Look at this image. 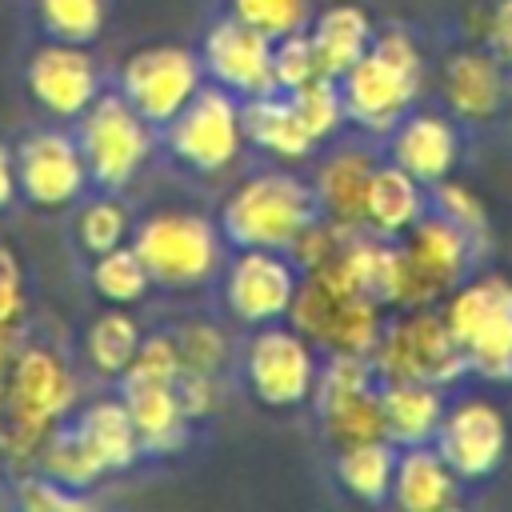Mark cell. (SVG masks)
<instances>
[{
  "instance_id": "cell-14",
  "label": "cell",
  "mask_w": 512,
  "mask_h": 512,
  "mask_svg": "<svg viewBox=\"0 0 512 512\" xmlns=\"http://www.w3.org/2000/svg\"><path fill=\"white\" fill-rule=\"evenodd\" d=\"M300 292V268L288 252L276 248H236V256L220 268V296L232 320L260 328L276 324L292 312Z\"/></svg>"
},
{
  "instance_id": "cell-34",
  "label": "cell",
  "mask_w": 512,
  "mask_h": 512,
  "mask_svg": "<svg viewBox=\"0 0 512 512\" xmlns=\"http://www.w3.org/2000/svg\"><path fill=\"white\" fill-rule=\"evenodd\" d=\"M128 232H132V216H128V208L116 196H96L76 216V244L88 256H100V252L120 248L128 240Z\"/></svg>"
},
{
  "instance_id": "cell-26",
  "label": "cell",
  "mask_w": 512,
  "mask_h": 512,
  "mask_svg": "<svg viewBox=\"0 0 512 512\" xmlns=\"http://www.w3.org/2000/svg\"><path fill=\"white\" fill-rule=\"evenodd\" d=\"M240 116H244V140L276 160L296 164L316 152V140L304 132L300 116L292 112L288 92H264V96L240 100Z\"/></svg>"
},
{
  "instance_id": "cell-23",
  "label": "cell",
  "mask_w": 512,
  "mask_h": 512,
  "mask_svg": "<svg viewBox=\"0 0 512 512\" xmlns=\"http://www.w3.org/2000/svg\"><path fill=\"white\" fill-rule=\"evenodd\" d=\"M68 424H72L76 440L84 444V452L92 456V464H96L100 476H112V472L132 468L140 460V452H144L124 400H96V404H88Z\"/></svg>"
},
{
  "instance_id": "cell-22",
  "label": "cell",
  "mask_w": 512,
  "mask_h": 512,
  "mask_svg": "<svg viewBox=\"0 0 512 512\" xmlns=\"http://www.w3.org/2000/svg\"><path fill=\"white\" fill-rule=\"evenodd\" d=\"M448 404V388L424 384V380H380V412H384V436L396 448L432 444L440 416Z\"/></svg>"
},
{
  "instance_id": "cell-43",
  "label": "cell",
  "mask_w": 512,
  "mask_h": 512,
  "mask_svg": "<svg viewBox=\"0 0 512 512\" xmlns=\"http://www.w3.org/2000/svg\"><path fill=\"white\" fill-rule=\"evenodd\" d=\"M480 44L512 72V0H492L480 28Z\"/></svg>"
},
{
  "instance_id": "cell-39",
  "label": "cell",
  "mask_w": 512,
  "mask_h": 512,
  "mask_svg": "<svg viewBox=\"0 0 512 512\" xmlns=\"http://www.w3.org/2000/svg\"><path fill=\"white\" fill-rule=\"evenodd\" d=\"M12 496H16V504L24 512H84V508H92V500L80 488H68L60 480L44 476L40 468L36 472H24L16 480V492Z\"/></svg>"
},
{
  "instance_id": "cell-29",
  "label": "cell",
  "mask_w": 512,
  "mask_h": 512,
  "mask_svg": "<svg viewBox=\"0 0 512 512\" xmlns=\"http://www.w3.org/2000/svg\"><path fill=\"white\" fill-rule=\"evenodd\" d=\"M120 400L136 424L144 452H176L188 432V416L176 400V384L168 388H120Z\"/></svg>"
},
{
  "instance_id": "cell-20",
  "label": "cell",
  "mask_w": 512,
  "mask_h": 512,
  "mask_svg": "<svg viewBox=\"0 0 512 512\" xmlns=\"http://www.w3.org/2000/svg\"><path fill=\"white\" fill-rule=\"evenodd\" d=\"M28 92L56 120H80V112L100 96V68L88 44L48 40L28 56Z\"/></svg>"
},
{
  "instance_id": "cell-40",
  "label": "cell",
  "mask_w": 512,
  "mask_h": 512,
  "mask_svg": "<svg viewBox=\"0 0 512 512\" xmlns=\"http://www.w3.org/2000/svg\"><path fill=\"white\" fill-rule=\"evenodd\" d=\"M172 340H176V348H180V364H184V368L216 372L220 360H224V336H220L212 324H184Z\"/></svg>"
},
{
  "instance_id": "cell-24",
  "label": "cell",
  "mask_w": 512,
  "mask_h": 512,
  "mask_svg": "<svg viewBox=\"0 0 512 512\" xmlns=\"http://www.w3.org/2000/svg\"><path fill=\"white\" fill-rule=\"evenodd\" d=\"M424 212H428V188L392 160L376 164L364 196V228L384 240H400Z\"/></svg>"
},
{
  "instance_id": "cell-41",
  "label": "cell",
  "mask_w": 512,
  "mask_h": 512,
  "mask_svg": "<svg viewBox=\"0 0 512 512\" xmlns=\"http://www.w3.org/2000/svg\"><path fill=\"white\" fill-rule=\"evenodd\" d=\"M28 296H24V268L8 244H0V332L24 328Z\"/></svg>"
},
{
  "instance_id": "cell-4",
  "label": "cell",
  "mask_w": 512,
  "mask_h": 512,
  "mask_svg": "<svg viewBox=\"0 0 512 512\" xmlns=\"http://www.w3.org/2000/svg\"><path fill=\"white\" fill-rule=\"evenodd\" d=\"M288 320L324 352H372L384 328V304L372 300L340 264V252L300 272V292Z\"/></svg>"
},
{
  "instance_id": "cell-38",
  "label": "cell",
  "mask_w": 512,
  "mask_h": 512,
  "mask_svg": "<svg viewBox=\"0 0 512 512\" xmlns=\"http://www.w3.org/2000/svg\"><path fill=\"white\" fill-rule=\"evenodd\" d=\"M316 76H324V72L316 64V48L308 40V28L272 40V80H276V92H292V88H300V84H308Z\"/></svg>"
},
{
  "instance_id": "cell-27",
  "label": "cell",
  "mask_w": 512,
  "mask_h": 512,
  "mask_svg": "<svg viewBox=\"0 0 512 512\" xmlns=\"http://www.w3.org/2000/svg\"><path fill=\"white\" fill-rule=\"evenodd\" d=\"M376 24L360 4H328L308 24V40L316 48V64L324 76L340 80L372 44Z\"/></svg>"
},
{
  "instance_id": "cell-15",
  "label": "cell",
  "mask_w": 512,
  "mask_h": 512,
  "mask_svg": "<svg viewBox=\"0 0 512 512\" xmlns=\"http://www.w3.org/2000/svg\"><path fill=\"white\" fill-rule=\"evenodd\" d=\"M204 84L200 52L180 44H148L120 68V96L152 124L164 128Z\"/></svg>"
},
{
  "instance_id": "cell-13",
  "label": "cell",
  "mask_w": 512,
  "mask_h": 512,
  "mask_svg": "<svg viewBox=\"0 0 512 512\" xmlns=\"http://www.w3.org/2000/svg\"><path fill=\"white\" fill-rule=\"evenodd\" d=\"M320 376L316 344L296 324H260L244 344V380L264 408H300Z\"/></svg>"
},
{
  "instance_id": "cell-7",
  "label": "cell",
  "mask_w": 512,
  "mask_h": 512,
  "mask_svg": "<svg viewBox=\"0 0 512 512\" xmlns=\"http://www.w3.org/2000/svg\"><path fill=\"white\" fill-rule=\"evenodd\" d=\"M132 248L160 288H200L224 268L220 224L204 212L164 208L132 228Z\"/></svg>"
},
{
  "instance_id": "cell-5",
  "label": "cell",
  "mask_w": 512,
  "mask_h": 512,
  "mask_svg": "<svg viewBox=\"0 0 512 512\" xmlns=\"http://www.w3.org/2000/svg\"><path fill=\"white\" fill-rule=\"evenodd\" d=\"M440 316L456 336L468 376L512 384V280L472 272L440 300Z\"/></svg>"
},
{
  "instance_id": "cell-35",
  "label": "cell",
  "mask_w": 512,
  "mask_h": 512,
  "mask_svg": "<svg viewBox=\"0 0 512 512\" xmlns=\"http://www.w3.org/2000/svg\"><path fill=\"white\" fill-rule=\"evenodd\" d=\"M184 372L180 348L172 336H144L132 364L120 372V388H168Z\"/></svg>"
},
{
  "instance_id": "cell-36",
  "label": "cell",
  "mask_w": 512,
  "mask_h": 512,
  "mask_svg": "<svg viewBox=\"0 0 512 512\" xmlns=\"http://www.w3.org/2000/svg\"><path fill=\"white\" fill-rule=\"evenodd\" d=\"M228 8H232L236 20L264 32L268 40L304 32L312 24V4L308 0H228Z\"/></svg>"
},
{
  "instance_id": "cell-42",
  "label": "cell",
  "mask_w": 512,
  "mask_h": 512,
  "mask_svg": "<svg viewBox=\"0 0 512 512\" xmlns=\"http://www.w3.org/2000/svg\"><path fill=\"white\" fill-rule=\"evenodd\" d=\"M176 400L184 408L188 420H204L216 412L220 404V384H216V372H196V368H184L180 380H176Z\"/></svg>"
},
{
  "instance_id": "cell-17",
  "label": "cell",
  "mask_w": 512,
  "mask_h": 512,
  "mask_svg": "<svg viewBox=\"0 0 512 512\" xmlns=\"http://www.w3.org/2000/svg\"><path fill=\"white\" fill-rule=\"evenodd\" d=\"M512 72L484 48V44H464L444 56L440 64V104L452 120L464 128H484L500 120L512 96Z\"/></svg>"
},
{
  "instance_id": "cell-19",
  "label": "cell",
  "mask_w": 512,
  "mask_h": 512,
  "mask_svg": "<svg viewBox=\"0 0 512 512\" xmlns=\"http://www.w3.org/2000/svg\"><path fill=\"white\" fill-rule=\"evenodd\" d=\"M384 156L416 176L424 188H432L456 172L464 156V124L452 120L444 108H412L384 136Z\"/></svg>"
},
{
  "instance_id": "cell-44",
  "label": "cell",
  "mask_w": 512,
  "mask_h": 512,
  "mask_svg": "<svg viewBox=\"0 0 512 512\" xmlns=\"http://www.w3.org/2000/svg\"><path fill=\"white\" fill-rule=\"evenodd\" d=\"M20 196V180H16V148H8L0 140V212L12 208V200Z\"/></svg>"
},
{
  "instance_id": "cell-18",
  "label": "cell",
  "mask_w": 512,
  "mask_h": 512,
  "mask_svg": "<svg viewBox=\"0 0 512 512\" xmlns=\"http://www.w3.org/2000/svg\"><path fill=\"white\" fill-rule=\"evenodd\" d=\"M200 64L204 76L220 88H228L240 100L276 92L272 80V40L256 28H248L244 20H236L232 12L224 20H216L200 44Z\"/></svg>"
},
{
  "instance_id": "cell-21",
  "label": "cell",
  "mask_w": 512,
  "mask_h": 512,
  "mask_svg": "<svg viewBox=\"0 0 512 512\" xmlns=\"http://www.w3.org/2000/svg\"><path fill=\"white\" fill-rule=\"evenodd\" d=\"M388 504L404 512H448L464 504V480L448 468L436 444H412V448H400L396 456Z\"/></svg>"
},
{
  "instance_id": "cell-32",
  "label": "cell",
  "mask_w": 512,
  "mask_h": 512,
  "mask_svg": "<svg viewBox=\"0 0 512 512\" xmlns=\"http://www.w3.org/2000/svg\"><path fill=\"white\" fill-rule=\"evenodd\" d=\"M288 100H292V112L300 116L304 132L316 140V148H320L324 140H332V136L348 124V116H344V96H340V84H336L332 76H316V80L292 88Z\"/></svg>"
},
{
  "instance_id": "cell-30",
  "label": "cell",
  "mask_w": 512,
  "mask_h": 512,
  "mask_svg": "<svg viewBox=\"0 0 512 512\" xmlns=\"http://www.w3.org/2000/svg\"><path fill=\"white\" fill-rule=\"evenodd\" d=\"M140 340H144V336H140V324H136L124 308H112V312H100V316L88 324V332H84V352H88V364H92L96 372L120 376V372L132 364Z\"/></svg>"
},
{
  "instance_id": "cell-16",
  "label": "cell",
  "mask_w": 512,
  "mask_h": 512,
  "mask_svg": "<svg viewBox=\"0 0 512 512\" xmlns=\"http://www.w3.org/2000/svg\"><path fill=\"white\" fill-rule=\"evenodd\" d=\"M16 180H20V196L44 212L76 204L92 184L76 136L60 128L28 132L16 144Z\"/></svg>"
},
{
  "instance_id": "cell-3",
  "label": "cell",
  "mask_w": 512,
  "mask_h": 512,
  "mask_svg": "<svg viewBox=\"0 0 512 512\" xmlns=\"http://www.w3.org/2000/svg\"><path fill=\"white\" fill-rule=\"evenodd\" d=\"M316 188L284 168L256 172L240 180L220 204V236L236 248H276L288 252L304 228L320 220Z\"/></svg>"
},
{
  "instance_id": "cell-11",
  "label": "cell",
  "mask_w": 512,
  "mask_h": 512,
  "mask_svg": "<svg viewBox=\"0 0 512 512\" xmlns=\"http://www.w3.org/2000/svg\"><path fill=\"white\" fill-rule=\"evenodd\" d=\"M164 144L168 156L196 176L224 172L248 144L240 96H232L220 84H200V92L164 124Z\"/></svg>"
},
{
  "instance_id": "cell-2",
  "label": "cell",
  "mask_w": 512,
  "mask_h": 512,
  "mask_svg": "<svg viewBox=\"0 0 512 512\" xmlns=\"http://www.w3.org/2000/svg\"><path fill=\"white\" fill-rule=\"evenodd\" d=\"M344 96V116L368 136H388L400 116H408L424 88V52L404 28H384L372 36L368 52L336 80Z\"/></svg>"
},
{
  "instance_id": "cell-28",
  "label": "cell",
  "mask_w": 512,
  "mask_h": 512,
  "mask_svg": "<svg viewBox=\"0 0 512 512\" xmlns=\"http://www.w3.org/2000/svg\"><path fill=\"white\" fill-rule=\"evenodd\" d=\"M396 456L400 448L392 440H360V444H344L336 448V480L340 488L360 500V504H388L392 496V476H396Z\"/></svg>"
},
{
  "instance_id": "cell-45",
  "label": "cell",
  "mask_w": 512,
  "mask_h": 512,
  "mask_svg": "<svg viewBox=\"0 0 512 512\" xmlns=\"http://www.w3.org/2000/svg\"><path fill=\"white\" fill-rule=\"evenodd\" d=\"M16 348H20V328L16 332H0V400H4V384H8V368L16 360Z\"/></svg>"
},
{
  "instance_id": "cell-31",
  "label": "cell",
  "mask_w": 512,
  "mask_h": 512,
  "mask_svg": "<svg viewBox=\"0 0 512 512\" xmlns=\"http://www.w3.org/2000/svg\"><path fill=\"white\" fill-rule=\"evenodd\" d=\"M92 288H96L108 304L128 308V304H136V300L148 296L152 276H148L144 260L136 256V248H132V244H120V248H112V252L92 256Z\"/></svg>"
},
{
  "instance_id": "cell-10",
  "label": "cell",
  "mask_w": 512,
  "mask_h": 512,
  "mask_svg": "<svg viewBox=\"0 0 512 512\" xmlns=\"http://www.w3.org/2000/svg\"><path fill=\"white\" fill-rule=\"evenodd\" d=\"M432 444L448 460V468L464 480V488L488 484L508 464L512 424H508V412L492 396L460 392V396H448Z\"/></svg>"
},
{
  "instance_id": "cell-33",
  "label": "cell",
  "mask_w": 512,
  "mask_h": 512,
  "mask_svg": "<svg viewBox=\"0 0 512 512\" xmlns=\"http://www.w3.org/2000/svg\"><path fill=\"white\" fill-rule=\"evenodd\" d=\"M104 0H36V20L48 40L92 44L104 28Z\"/></svg>"
},
{
  "instance_id": "cell-12",
  "label": "cell",
  "mask_w": 512,
  "mask_h": 512,
  "mask_svg": "<svg viewBox=\"0 0 512 512\" xmlns=\"http://www.w3.org/2000/svg\"><path fill=\"white\" fill-rule=\"evenodd\" d=\"M312 404H316V416L324 424V436L336 448L384 436L380 376H376L368 352H332V356H324Z\"/></svg>"
},
{
  "instance_id": "cell-8",
  "label": "cell",
  "mask_w": 512,
  "mask_h": 512,
  "mask_svg": "<svg viewBox=\"0 0 512 512\" xmlns=\"http://www.w3.org/2000/svg\"><path fill=\"white\" fill-rule=\"evenodd\" d=\"M368 356L380 380H424L436 388H456L468 376L464 352L436 304L400 308V316L384 320Z\"/></svg>"
},
{
  "instance_id": "cell-1",
  "label": "cell",
  "mask_w": 512,
  "mask_h": 512,
  "mask_svg": "<svg viewBox=\"0 0 512 512\" xmlns=\"http://www.w3.org/2000/svg\"><path fill=\"white\" fill-rule=\"evenodd\" d=\"M76 408L72 368L44 344H20L0 400V456L8 464H36L48 432Z\"/></svg>"
},
{
  "instance_id": "cell-9",
  "label": "cell",
  "mask_w": 512,
  "mask_h": 512,
  "mask_svg": "<svg viewBox=\"0 0 512 512\" xmlns=\"http://www.w3.org/2000/svg\"><path fill=\"white\" fill-rule=\"evenodd\" d=\"M76 144L84 152L88 176L100 188H124L148 164V156L156 148V128L120 92H100L80 112Z\"/></svg>"
},
{
  "instance_id": "cell-25",
  "label": "cell",
  "mask_w": 512,
  "mask_h": 512,
  "mask_svg": "<svg viewBox=\"0 0 512 512\" xmlns=\"http://www.w3.org/2000/svg\"><path fill=\"white\" fill-rule=\"evenodd\" d=\"M376 156L364 152V148H340L332 152L312 188H316V200H320V212L344 228H364V196H368V180L376 172Z\"/></svg>"
},
{
  "instance_id": "cell-37",
  "label": "cell",
  "mask_w": 512,
  "mask_h": 512,
  "mask_svg": "<svg viewBox=\"0 0 512 512\" xmlns=\"http://www.w3.org/2000/svg\"><path fill=\"white\" fill-rule=\"evenodd\" d=\"M428 208L440 212V216H448L464 232H472L480 244H488V208H484V200L472 188H464V184H456L448 176V180H440V184L428 188Z\"/></svg>"
},
{
  "instance_id": "cell-6",
  "label": "cell",
  "mask_w": 512,
  "mask_h": 512,
  "mask_svg": "<svg viewBox=\"0 0 512 512\" xmlns=\"http://www.w3.org/2000/svg\"><path fill=\"white\" fill-rule=\"evenodd\" d=\"M396 252H400L396 308H428V304H440L452 288H460L476 272L488 244H480L472 232H464L460 224L428 208L396 240Z\"/></svg>"
}]
</instances>
